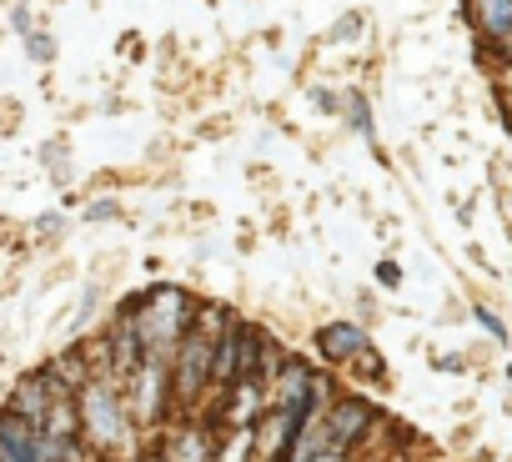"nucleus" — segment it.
Returning a JSON list of instances; mask_svg holds the SVG:
<instances>
[{"instance_id":"obj_4","label":"nucleus","mask_w":512,"mask_h":462,"mask_svg":"<svg viewBox=\"0 0 512 462\" xmlns=\"http://www.w3.org/2000/svg\"><path fill=\"white\" fill-rule=\"evenodd\" d=\"M211 357H216V337H206L201 327L186 332V342L171 357V387H176V412L196 417L201 397L211 392Z\"/></svg>"},{"instance_id":"obj_12","label":"nucleus","mask_w":512,"mask_h":462,"mask_svg":"<svg viewBox=\"0 0 512 462\" xmlns=\"http://www.w3.org/2000/svg\"><path fill=\"white\" fill-rule=\"evenodd\" d=\"M41 432H46V437H56V442H71V447H86V442H81V407H76V402H56Z\"/></svg>"},{"instance_id":"obj_20","label":"nucleus","mask_w":512,"mask_h":462,"mask_svg":"<svg viewBox=\"0 0 512 462\" xmlns=\"http://www.w3.org/2000/svg\"><path fill=\"white\" fill-rule=\"evenodd\" d=\"M116 211H121V206H116L111 196H101V201H91V206H86V216H91V221H106V216H116Z\"/></svg>"},{"instance_id":"obj_19","label":"nucleus","mask_w":512,"mask_h":462,"mask_svg":"<svg viewBox=\"0 0 512 462\" xmlns=\"http://www.w3.org/2000/svg\"><path fill=\"white\" fill-rule=\"evenodd\" d=\"M432 367L447 372V377H457V372H467V357L462 352H442V357H432Z\"/></svg>"},{"instance_id":"obj_3","label":"nucleus","mask_w":512,"mask_h":462,"mask_svg":"<svg viewBox=\"0 0 512 462\" xmlns=\"http://www.w3.org/2000/svg\"><path fill=\"white\" fill-rule=\"evenodd\" d=\"M126 407L146 432H166V417L176 412V387H171V362L166 357H146V367L126 382Z\"/></svg>"},{"instance_id":"obj_9","label":"nucleus","mask_w":512,"mask_h":462,"mask_svg":"<svg viewBox=\"0 0 512 462\" xmlns=\"http://www.w3.org/2000/svg\"><path fill=\"white\" fill-rule=\"evenodd\" d=\"M6 407H11L16 417H26L31 427H46V417H51L56 397H51V387H46L41 367H36V372H21V377H16V387L6 392Z\"/></svg>"},{"instance_id":"obj_22","label":"nucleus","mask_w":512,"mask_h":462,"mask_svg":"<svg viewBox=\"0 0 512 462\" xmlns=\"http://www.w3.org/2000/svg\"><path fill=\"white\" fill-rule=\"evenodd\" d=\"M11 26H16L21 36H31V11H26V6H16V11H11Z\"/></svg>"},{"instance_id":"obj_7","label":"nucleus","mask_w":512,"mask_h":462,"mask_svg":"<svg viewBox=\"0 0 512 462\" xmlns=\"http://www.w3.org/2000/svg\"><path fill=\"white\" fill-rule=\"evenodd\" d=\"M312 342H317V357L327 367H347V362H357L372 347V337H367L362 322H327V327H317Z\"/></svg>"},{"instance_id":"obj_5","label":"nucleus","mask_w":512,"mask_h":462,"mask_svg":"<svg viewBox=\"0 0 512 462\" xmlns=\"http://www.w3.org/2000/svg\"><path fill=\"white\" fill-rule=\"evenodd\" d=\"M377 422H382V407H377L372 397H362V392H342V397L332 402V412H327V452L352 462V457L362 452V442L372 437Z\"/></svg>"},{"instance_id":"obj_1","label":"nucleus","mask_w":512,"mask_h":462,"mask_svg":"<svg viewBox=\"0 0 512 462\" xmlns=\"http://www.w3.org/2000/svg\"><path fill=\"white\" fill-rule=\"evenodd\" d=\"M76 407H81V442H86V452H96V457H136L141 427H136L131 407H126V387L121 382L96 377L76 397Z\"/></svg>"},{"instance_id":"obj_10","label":"nucleus","mask_w":512,"mask_h":462,"mask_svg":"<svg viewBox=\"0 0 512 462\" xmlns=\"http://www.w3.org/2000/svg\"><path fill=\"white\" fill-rule=\"evenodd\" d=\"M36 442H41V427H31L11 407H0V462H36Z\"/></svg>"},{"instance_id":"obj_2","label":"nucleus","mask_w":512,"mask_h":462,"mask_svg":"<svg viewBox=\"0 0 512 462\" xmlns=\"http://www.w3.org/2000/svg\"><path fill=\"white\" fill-rule=\"evenodd\" d=\"M196 317H201V297H191L186 287H171V282L146 287V307L136 317V332L146 342V357H166L171 362L176 347L186 342V332L196 327Z\"/></svg>"},{"instance_id":"obj_27","label":"nucleus","mask_w":512,"mask_h":462,"mask_svg":"<svg viewBox=\"0 0 512 462\" xmlns=\"http://www.w3.org/2000/svg\"><path fill=\"white\" fill-rule=\"evenodd\" d=\"M507 382H512V362H507Z\"/></svg>"},{"instance_id":"obj_6","label":"nucleus","mask_w":512,"mask_h":462,"mask_svg":"<svg viewBox=\"0 0 512 462\" xmlns=\"http://www.w3.org/2000/svg\"><path fill=\"white\" fill-rule=\"evenodd\" d=\"M312 382H317V362L307 357H287V367L277 372V382L267 387V402L272 407H302V412H322L312 402Z\"/></svg>"},{"instance_id":"obj_25","label":"nucleus","mask_w":512,"mask_h":462,"mask_svg":"<svg viewBox=\"0 0 512 462\" xmlns=\"http://www.w3.org/2000/svg\"><path fill=\"white\" fill-rule=\"evenodd\" d=\"M317 462H347V457H332V452H322V457H317Z\"/></svg>"},{"instance_id":"obj_16","label":"nucleus","mask_w":512,"mask_h":462,"mask_svg":"<svg viewBox=\"0 0 512 462\" xmlns=\"http://www.w3.org/2000/svg\"><path fill=\"white\" fill-rule=\"evenodd\" d=\"M26 56L41 61V66H51V61H56V41H51L46 31H31V36H26Z\"/></svg>"},{"instance_id":"obj_26","label":"nucleus","mask_w":512,"mask_h":462,"mask_svg":"<svg viewBox=\"0 0 512 462\" xmlns=\"http://www.w3.org/2000/svg\"><path fill=\"white\" fill-rule=\"evenodd\" d=\"M507 136H512V111H507Z\"/></svg>"},{"instance_id":"obj_21","label":"nucleus","mask_w":512,"mask_h":462,"mask_svg":"<svg viewBox=\"0 0 512 462\" xmlns=\"http://www.w3.org/2000/svg\"><path fill=\"white\" fill-rule=\"evenodd\" d=\"M377 282L382 287H402V267L397 262H377Z\"/></svg>"},{"instance_id":"obj_14","label":"nucleus","mask_w":512,"mask_h":462,"mask_svg":"<svg viewBox=\"0 0 512 462\" xmlns=\"http://www.w3.org/2000/svg\"><path fill=\"white\" fill-rule=\"evenodd\" d=\"M347 121L357 126V136H367V141H372V131H377V126H372V101H367L357 86L347 91Z\"/></svg>"},{"instance_id":"obj_15","label":"nucleus","mask_w":512,"mask_h":462,"mask_svg":"<svg viewBox=\"0 0 512 462\" xmlns=\"http://www.w3.org/2000/svg\"><path fill=\"white\" fill-rule=\"evenodd\" d=\"M472 322H477V327H482V332H487L492 342H502V347L512 342V327H507V322H502V317H497V312H492L487 302H472Z\"/></svg>"},{"instance_id":"obj_18","label":"nucleus","mask_w":512,"mask_h":462,"mask_svg":"<svg viewBox=\"0 0 512 462\" xmlns=\"http://www.w3.org/2000/svg\"><path fill=\"white\" fill-rule=\"evenodd\" d=\"M357 362H362V367H357V372H362V377H367V382H372V387H387V367H382V357H377V352H372V347H367V352H362V357H357Z\"/></svg>"},{"instance_id":"obj_24","label":"nucleus","mask_w":512,"mask_h":462,"mask_svg":"<svg viewBox=\"0 0 512 462\" xmlns=\"http://www.w3.org/2000/svg\"><path fill=\"white\" fill-rule=\"evenodd\" d=\"M36 231H41V237H56V231H61V216H41Z\"/></svg>"},{"instance_id":"obj_23","label":"nucleus","mask_w":512,"mask_h":462,"mask_svg":"<svg viewBox=\"0 0 512 462\" xmlns=\"http://www.w3.org/2000/svg\"><path fill=\"white\" fill-rule=\"evenodd\" d=\"M312 101H317L322 111H337V96H332V91H322V86H312Z\"/></svg>"},{"instance_id":"obj_11","label":"nucleus","mask_w":512,"mask_h":462,"mask_svg":"<svg viewBox=\"0 0 512 462\" xmlns=\"http://www.w3.org/2000/svg\"><path fill=\"white\" fill-rule=\"evenodd\" d=\"M467 16H472L477 36L492 46H502L512 36V0H467Z\"/></svg>"},{"instance_id":"obj_17","label":"nucleus","mask_w":512,"mask_h":462,"mask_svg":"<svg viewBox=\"0 0 512 462\" xmlns=\"http://www.w3.org/2000/svg\"><path fill=\"white\" fill-rule=\"evenodd\" d=\"M362 26H367V21H362L357 11H352V16H342V21L332 26V46H347V41H357V36H362Z\"/></svg>"},{"instance_id":"obj_13","label":"nucleus","mask_w":512,"mask_h":462,"mask_svg":"<svg viewBox=\"0 0 512 462\" xmlns=\"http://www.w3.org/2000/svg\"><path fill=\"white\" fill-rule=\"evenodd\" d=\"M216 462H256V427H231L216 442Z\"/></svg>"},{"instance_id":"obj_8","label":"nucleus","mask_w":512,"mask_h":462,"mask_svg":"<svg viewBox=\"0 0 512 462\" xmlns=\"http://www.w3.org/2000/svg\"><path fill=\"white\" fill-rule=\"evenodd\" d=\"M166 462H216V432L196 417H181L176 427H166Z\"/></svg>"}]
</instances>
